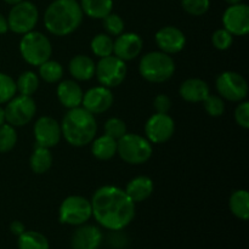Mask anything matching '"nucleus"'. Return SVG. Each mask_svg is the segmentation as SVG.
Segmentation results:
<instances>
[{"instance_id": "nucleus-1", "label": "nucleus", "mask_w": 249, "mask_h": 249, "mask_svg": "<svg viewBox=\"0 0 249 249\" xmlns=\"http://www.w3.org/2000/svg\"><path fill=\"white\" fill-rule=\"evenodd\" d=\"M90 202L95 220L107 230H123L135 216V203L124 190L117 186L106 185L100 187Z\"/></svg>"}, {"instance_id": "nucleus-2", "label": "nucleus", "mask_w": 249, "mask_h": 249, "mask_svg": "<svg viewBox=\"0 0 249 249\" xmlns=\"http://www.w3.org/2000/svg\"><path fill=\"white\" fill-rule=\"evenodd\" d=\"M83 15L77 0H53L44 14V24L53 36H66L79 28Z\"/></svg>"}, {"instance_id": "nucleus-3", "label": "nucleus", "mask_w": 249, "mask_h": 249, "mask_svg": "<svg viewBox=\"0 0 249 249\" xmlns=\"http://www.w3.org/2000/svg\"><path fill=\"white\" fill-rule=\"evenodd\" d=\"M61 131L65 140L74 147H83L94 140L97 133V123L94 114L84 107L68 109L61 123Z\"/></svg>"}, {"instance_id": "nucleus-4", "label": "nucleus", "mask_w": 249, "mask_h": 249, "mask_svg": "<svg viewBox=\"0 0 249 249\" xmlns=\"http://www.w3.org/2000/svg\"><path fill=\"white\" fill-rule=\"evenodd\" d=\"M139 72L147 82L164 83L174 75L175 62L172 56L163 51H152L142 56Z\"/></svg>"}, {"instance_id": "nucleus-5", "label": "nucleus", "mask_w": 249, "mask_h": 249, "mask_svg": "<svg viewBox=\"0 0 249 249\" xmlns=\"http://www.w3.org/2000/svg\"><path fill=\"white\" fill-rule=\"evenodd\" d=\"M19 53L22 58L34 67L50 60L53 46L48 36L36 31H31L23 34L19 41Z\"/></svg>"}, {"instance_id": "nucleus-6", "label": "nucleus", "mask_w": 249, "mask_h": 249, "mask_svg": "<svg viewBox=\"0 0 249 249\" xmlns=\"http://www.w3.org/2000/svg\"><path fill=\"white\" fill-rule=\"evenodd\" d=\"M152 152L150 141L138 134L126 133L117 140V153L128 164H143L152 157Z\"/></svg>"}, {"instance_id": "nucleus-7", "label": "nucleus", "mask_w": 249, "mask_h": 249, "mask_svg": "<svg viewBox=\"0 0 249 249\" xmlns=\"http://www.w3.org/2000/svg\"><path fill=\"white\" fill-rule=\"evenodd\" d=\"M92 216L91 202L83 196H68L62 201L58 211V218L62 224L79 226Z\"/></svg>"}, {"instance_id": "nucleus-8", "label": "nucleus", "mask_w": 249, "mask_h": 249, "mask_svg": "<svg viewBox=\"0 0 249 249\" xmlns=\"http://www.w3.org/2000/svg\"><path fill=\"white\" fill-rule=\"evenodd\" d=\"M7 23L9 31L17 34H26L33 31L39 19V12L36 5L27 0H22L18 4L14 5L9 12Z\"/></svg>"}, {"instance_id": "nucleus-9", "label": "nucleus", "mask_w": 249, "mask_h": 249, "mask_svg": "<svg viewBox=\"0 0 249 249\" xmlns=\"http://www.w3.org/2000/svg\"><path fill=\"white\" fill-rule=\"evenodd\" d=\"M36 112V101L32 96L15 95L4 108L5 122L12 126H23L34 118Z\"/></svg>"}, {"instance_id": "nucleus-10", "label": "nucleus", "mask_w": 249, "mask_h": 249, "mask_svg": "<svg viewBox=\"0 0 249 249\" xmlns=\"http://www.w3.org/2000/svg\"><path fill=\"white\" fill-rule=\"evenodd\" d=\"M126 72H128V68H126L125 61L113 55L100 58L95 67L97 80L102 87L106 88H116L121 85L125 79Z\"/></svg>"}, {"instance_id": "nucleus-11", "label": "nucleus", "mask_w": 249, "mask_h": 249, "mask_svg": "<svg viewBox=\"0 0 249 249\" xmlns=\"http://www.w3.org/2000/svg\"><path fill=\"white\" fill-rule=\"evenodd\" d=\"M216 90L221 99L232 102H241L248 95V83L240 73L224 72L216 78Z\"/></svg>"}, {"instance_id": "nucleus-12", "label": "nucleus", "mask_w": 249, "mask_h": 249, "mask_svg": "<svg viewBox=\"0 0 249 249\" xmlns=\"http://www.w3.org/2000/svg\"><path fill=\"white\" fill-rule=\"evenodd\" d=\"M175 131L174 119L168 113H156L145 124L146 139L151 143H164L172 139Z\"/></svg>"}, {"instance_id": "nucleus-13", "label": "nucleus", "mask_w": 249, "mask_h": 249, "mask_svg": "<svg viewBox=\"0 0 249 249\" xmlns=\"http://www.w3.org/2000/svg\"><path fill=\"white\" fill-rule=\"evenodd\" d=\"M223 24L232 36H246L249 32V7L247 4H231L223 15Z\"/></svg>"}, {"instance_id": "nucleus-14", "label": "nucleus", "mask_w": 249, "mask_h": 249, "mask_svg": "<svg viewBox=\"0 0 249 249\" xmlns=\"http://www.w3.org/2000/svg\"><path fill=\"white\" fill-rule=\"evenodd\" d=\"M61 136V124L51 117H40L34 124V138L38 146L46 148L53 147L60 142Z\"/></svg>"}, {"instance_id": "nucleus-15", "label": "nucleus", "mask_w": 249, "mask_h": 249, "mask_svg": "<svg viewBox=\"0 0 249 249\" xmlns=\"http://www.w3.org/2000/svg\"><path fill=\"white\" fill-rule=\"evenodd\" d=\"M114 102L111 89L106 87H95L83 95L82 106L92 114H100L108 111Z\"/></svg>"}, {"instance_id": "nucleus-16", "label": "nucleus", "mask_w": 249, "mask_h": 249, "mask_svg": "<svg viewBox=\"0 0 249 249\" xmlns=\"http://www.w3.org/2000/svg\"><path fill=\"white\" fill-rule=\"evenodd\" d=\"M155 40L160 51L172 55L184 50L186 45V36L182 33L181 29L174 26H167L160 28L156 33Z\"/></svg>"}, {"instance_id": "nucleus-17", "label": "nucleus", "mask_w": 249, "mask_h": 249, "mask_svg": "<svg viewBox=\"0 0 249 249\" xmlns=\"http://www.w3.org/2000/svg\"><path fill=\"white\" fill-rule=\"evenodd\" d=\"M142 48V39L136 33H122L113 41L114 56L123 61H131L138 57Z\"/></svg>"}, {"instance_id": "nucleus-18", "label": "nucleus", "mask_w": 249, "mask_h": 249, "mask_svg": "<svg viewBox=\"0 0 249 249\" xmlns=\"http://www.w3.org/2000/svg\"><path fill=\"white\" fill-rule=\"evenodd\" d=\"M102 242V232L97 226L79 225L71 238L72 249H99Z\"/></svg>"}, {"instance_id": "nucleus-19", "label": "nucleus", "mask_w": 249, "mask_h": 249, "mask_svg": "<svg viewBox=\"0 0 249 249\" xmlns=\"http://www.w3.org/2000/svg\"><path fill=\"white\" fill-rule=\"evenodd\" d=\"M56 95H57L60 104L66 108L71 109L79 107L82 105L84 92H83L82 88L77 82L68 79L63 80L57 85Z\"/></svg>"}, {"instance_id": "nucleus-20", "label": "nucleus", "mask_w": 249, "mask_h": 249, "mask_svg": "<svg viewBox=\"0 0 249 249\" xmlns=\"http://www.w3.org/2000/svg\"><path fill=\"white\" fill-rule=\"evenodd\" d=\"M180 96L187 102H203L211 94L208 84L199 78H190L180 85Z\"/></svg>"}, {"instance_id": "nucleus-21", "label": "nucleus", "mask_w": 249, "mask_h": 249, "mask_svg": "<svg viewBox=\"0 0 249 249\" xmlns=\"http://www.w3.org/2000/svg\"><path fill=\"white\" fill-rule=\"evenodd\" d=\"M124 191L134 203H139V202L147 199L152 195L153 181L151 178L146 177V175H140V177L131 179Z\"/></svg>"}, {"instance_id": "nucleus-22", "label": "nucleus", "mask_w": 249, "mask_h": 249, "mask_svg": "<svg viewBox=\"0 0 249 249\" xmlns=\"http://www.w3.org/2000/svg\"><path fill=\"white\" fill-rule=\"evenodd\" d=\"M95 67H96V63L91 57L87 55L74 56L68 65L71 75L75 80H82V82H87L94 77Z\"/></svg>"}, {"instance_id": "nucleus-23", "label": "nucleus", "mask_w": 249, "mask_h": 249, "mask_svg": "<svg viewBox=\"0 0 249 249\" xmlns=\"http://www.w3.org/2000/svg\"><path fill=\"white\" fill-rule=\"evenodd\" d=\"M91 152L100 160H108L117 155V140L108 135H102L91 141Z\"/></svg>"}, {"instance_id": "nucleus-24", "label": "nucleus", "mask_w": 249, "mask_h": 249, "mask_svg": "<svg viewBox=\"0 0 249 249\" xmlns=\"http://www.w3.org/2000/svg\"><path fill=\"white\" fill-rule=\"evenodd\" d=\"M53 153H51L50 148L41 147V146L36 145L34 147L33 153L29 160V165H31L32 172L36 174H44L48 172L53 165Z\"/></svg>"}, {"instance_id": "nucleus-25", "label": "nucleus", "mask_w": 249, "mask_h": 249, "mask_svg": "<svg viewBox=\"0 0 249 249\" xmlns=\"http://www.w3.org/2000/svg\"><path fill=\"white\" fill-rule=\"evenodd\" d=\"M80 7L87 16L102 19L112 12L113 0H80Z\"/></svg>"}, {"instance_id": "nucleus-26", "label": "nucleus", "mask_w": 249, "mask_h": 249, "mask_svg": "<svg viewBox=\"0 0 249 249\" xmlns=\"http://www.w3.org/2000/svg\"><path fill=\"white\" fill-rule=\"evenodd\" d=\"M230 211L236 218L248 220L249 218V194L246 190H237L233 192L229 201Z\"/></svg>"}, {"instance_id": "nucleus-27", "label": "nucleus", "mask_w": 249, "mask_h": 249, "mask_svg": "<svg viewBox=\"0 0 249 249\" xmlns=\"http://www.w3.org/2000/svg\"><path fill=\"white\" fill-rule=\"evenodd\" d=\"M19 249H49V241L43 233L38 231H24L18 236Z\"/></svg>"}, {"instance_id": "nucleus-28", "label": "nucleus", "mask_w": 249, "mask_h": 249, "mask_svg": "<svg viewBox=\"0 0 249 249\" xmlns=\"http://www.w3.org/2000/svg\"><path fill=\"white\" fill-rule=\"evenodd\" d=\"M39 75L46 83H57L63 77V67L60 62L53 60H48L39 66Z\"/></svg>"}, {"instance_id": "nucleus-29", "label": "nucleus", "mask_w": 249, "mask_h": 249, "mask_svg": "<svg viewBox=\"0 0 249 249\" xmlns=\"http://www.w3.org/2000/svg\"><path fill=\"white\" fill-rule=\"evenodd\" d=\"M90 46L94 55L100 58L113 55V39L107 33H100L95 36Z\"/></svg>"}, {"instance_id": "nucleus-30", "label": "nucleus", "mask_w": 249, "mask_h": 249, "mask_svg": "<svg viewBox=\"0 0 249 249\" xmlns=\"http://www.w3.org/2000/svg\"><path fill=\"white\" fill-rule=\"evenodd\" d=\"M39 88V78L32 71H26L22 73L16 82V89L19 95L32 96Z\"/></svg>"}, {"instance_id": "nucleus-31", "label": "nucleus", "mask_w": 249, "mask_h": 249, "mask_svg": "<svg viewBox=\"0 0 249 249\" xmlns=\"http://www.w3.org/2000/svg\"><path fill=\"white\" fill-rule=\"evenodd\" d=\"M17 143V133L15 126L9 123L0 125V153H6L14 150Z\"/></svg>"}, {"instance_id": "nucleus-32", "label": "nucleus", "mask_w": 249, "mask_h": 249, "mask_svg": "<svg viewBox=\"0 0 249 249\" xmlns=\"http://www.w3.org/2000/svg\"><path fill=\"white\" fill-rule=\"evenodd\" d=\"M16 92V82L10 75L0 73V105L9 102Z\"/></svg>"}, {"instance_id": "nucleus-33", "label": "nucleus", "mask_w": 249, "mask_h": 249, "mask_svg": "<svg viewBox=\"0 0 249 249\" xmlns=\"http://www.w3.org/2000/svg\"><path fill=\"white\" fill-rule=\"evenodd\" d=\"M126 124L125 122L122 121L121 118H109L107 119L106 123H105V134L111 138L119 140L121 138H123L126 134Z\"/></svg>"}, {"instance_id": "nucleus-34", "label": "nucleus", "mask_w": 249, "mask_h": 249, "mask_svg": "<svg viewBox=\"0 0 249 249\" xmlns=\"http://www.w3.org/2000/svg\"><path fill=\"white\" fill-rule=\"evenodd\" d=\"M104 28L111 36H118L124 31V21L117 14H108L104 17Z\"/></svg>"}, {"instance_id": "nucleus-35", "label": "nucleus", "mask_w": 249, "mask_h": 249, "mask_svg": "<svg viewBox=\"0 0 249 249\" xmlns=\"http://www.w3.org/2000/svg\"><path fill=\"white\" fill-rule=\"evenodd\" d=\"M206 112L211 117H220L225 112V102L218 95L209 94L208 97L203 101Z\"/></svg>"}, {"instance_id": "nucleus-36", "label": "nucleus", "mask_w": 249, "mask_h": 249, "mask_svg": "<svg viewBox=\"0 0 249 249\" xmlns=\"http://www.w3.org/2000/svg\"><path fill=\"white\" fill-rule=\"evenodd\" d=\"M182 9L191 16H202L211 6L209 0H181Z\"/></svg>"}, {"instance_id": "nucleus-37", "label": "nucleus", "mask_w": 249, "mask_h": 249, "mask_svg": "<svg viewBox=\"0 0 249 249\" xmlns=\"http://www.w3.org/2000/svg\"><path fill=\"white\" fill-rule=\"evenodd\" d=\"M212 43H213L214 48L218 49L220 51H225L231 48L233 43V36L225 28L216 29L212 36Z\"/></svg>"}, {"instance_id": "nucleus-38", "label": "nucleus", "mask_w": 249, "mask_h": 249, "mask_svg": "<svg viewBox=\"0 0 249 249\" xmlns=\"http://www.w3.org/2000/svg\"><path fill=\"white\" fill-rule=\"evenodd\" d=\"M235 121L241 128H249V102L241 101L235 109Z\"/></svg>"}, {"instance_id": "nucleus-39", "label": "nucleus", "mask_w": 249, "mask_h": 249, "mask_svg": "<svg viewBox=\"0 0 249 249\" xmlns=\"http://www.w3.org/2000/svg\"><path fill=\"white\" fill-rule=\"evenodd\" d=\"M153 108L156 109V113H168L172 108V100L164 94L158 95L153 101Z\"/></svg>"}, {"instance_id": "nucleus-40", "label": "nucleus", "mask_w": 249, "mask_h": 249, "mask_svg": "<svg viewBox=\"0 0 249 249\" xmlns=\"http://www.w3.org/2000/svg\"><path fill=\"white\" fill-rule=\"evenodd\" d=\"M10 231H11L15 236H19L26 231V226H24V224L21 223V221L15 220L12 221L11 225H10Z\"/></svg>"}, {"instance_id": "nucleus-41", "label": "nucleus", "mask_w": 249, "mask_h": 249, "mask_svg": "<svg viewBox=\"0 0 249 249\" xmlns=\"http://www.w3.org/2000/svg\"><path fill=\"white\" fill-rule=\"evenodd\" d=\"M9 31V23H7V18L4 15L0 14V34H5Z\"/></svg>"}, {"instance_id": "nucleus-42", "label": "nucleus", "mask_w": 249, "mask_h": 249, "mask_svg": "<svg viewBox=\"0 0 249 249\" xmlns=\"http://www.w3.org/2000/svg\"><path fill=\"white\" fill-rule=\"evenodd\" d=\"M5 123V114H4V108L0 106V125Z\"/></svg>"}, {"instance_id": "nucleus-43", "label": "nucleus", "mask_w": 249, "mask_h": 249, "mask_svg": "<svg viewBox=\"0 0 249 249\" xmlns=\"http://www.w3.org/2000/svg\"><path fill=\"white\" fill-rule=\"evenodd\" d=\"M5 2H7V4H10V5H16V4H18V2H21L22 0H4Z\"/></svg>"}, {"instance_id": "nucleus-44", "label": "nucleus", "mask_w": 249, "mask_h": 249, "mask_svg": "<svg viewBox=\"0 0 249 249\" xmlns=\"http://www.w3.org/2000/svg\"><path fill=\"white\" fill-rule=\"evenodd\" d=\"M226 2H229V4H237V2H241L242 0H225Z\"/></svg>"}]
</instances>
